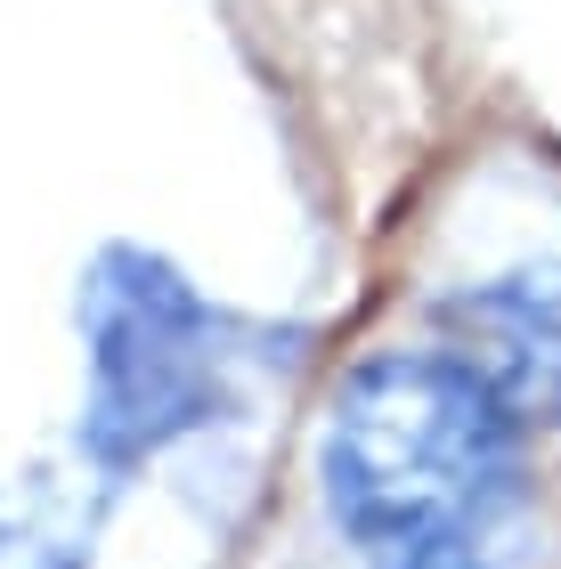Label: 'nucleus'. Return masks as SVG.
I'll list each match as a JSON object with an SVG mask.
<instances>
[{"label":"nucleus","instance_id":"f03ea898","mask_svg":"<svg viewBox=\"0 0 561 569\" xmlns=\"http://www.w3.org/2000/svg\"><path fill=\"white\" fill-rule=\"evenodd\" d=\"M212 333L203 309L163 269H139L131 284L98 293V407H90V448L107 463H131L163 448L171 431L212 416L220 375H212Z\"/></svg>","mask_w":561,"mask_h":569},{"label":"nucleus","instance_id":"7ed1b4c3","mask_svg":"<svg viewBox=\"0 0 561 569\" xmlns=\"http://www.w3.org/2000/svg\"><path fill=\"white\" fill-rule=\"evenodd\" d=\"M448 358L513 423H561V261H521L448 293Z\"/></svg>","mask_w":561,"mask_h":569},{"label":"nucleus","instance_id":"f257e3e1","mask_svg":"<svg viewBox=\"0 0 561 569\" xmlns=\"http://www.w3.org/2000/svg\"><path fill=\"white\" fill-rule=\"evenodd\" d=\"M325 505L367 569H504L521 423L448 350H382L334 391Z\"/></svg>","mask_w":561,"mask_h":569}]
</instances>
